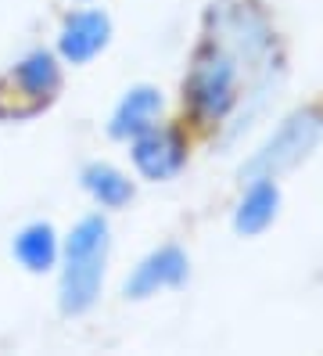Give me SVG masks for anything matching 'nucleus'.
<instances>
[{
  "label": "nucleus",
  "instance_id": "f257e3e1",
  "mask_svg": "<svg viewBox=\"0 0 323 356\" xmlns=\"http://www.w3.org/2000/svg\"><path fill=\"white\" fill-rule=\"evenodd\" d=\"M108 248H112V227L101 213L83 216L69 234L61 238L58 259V306L65 317H83L101 299Z\"/></svg>",
  "mask_w": 323,
  "mask_h": 356
},
{
  "label": "nucleus",
  "instance_id": "f03ea898",
  "mask_svg": "<svg viewBox=\"0 0 323 356\" xmlns=\"http://www.w3.org/2000/svg\"><path fill=\"white\" fill-rule=\"evenodd\" d=\"M241 58L220 36H205L183 76V104L198 127H220L241 101Z\"/></svg>",
  "mask_w": 323,
  "mask_h": 356
},
{
  "label": "nucleus",
  "instance_id": "7ed1b4c3",
  "mask_svg": "<svg viewBox=\"0 0 323 356\" xmlns=\"http://www.w3.org/2000/svg\"><path fill=\"white\" fill-rule=\"evenodd\" d=\"M323 140V108L309 104V108L291 112L280 127L270 134V140L258 148L245 165H241V180H255V177H280L301 165L316 144Z\"/></svg>",
  "mask_w": 323,
  "mask_h": 356
},
{
  "label": "nucleus",
  "instance_id": "20e7f679",
  "mask_svg": "<svg viewBox=\"0 0 323 356\" xmlns=\"http://www.w3.org/2000/svg\"><path fill=\"white\" fill-rule=\"evenodd\" d=\"M61 90V58L54 51H29L26 58L15 61V69L0 79V97H11V104L0 119H22L40 112L47 101H54V94Z\"/></svg>",
  "mask_w": 323,
  "mask_h": 356
},
{
  "label": "nucleus",
  "instance_id": "39448f33",
  "mask_svg": "<svg viewBox=\"0 0 323 356\" xmlns=\"http://www.w3.org/2000/svg\"><path fill=\"white\" fill-rule=\"evenodd\" d=\"M129 159H133L137 173L144 180H155V184L172 180L187 165V137L176 127L155 122L151 130H144L129 140Z\"/></svg>",
  "mask_w": 323,
  "mask_h": 356
},
{
  "label": "nucleus",
  "instance_id": "423d86ee",
  "mask_svg": "<svg viewBox=\"0 0 323 356\" xmlns=\"http://www.w3.org/2000/svg\"><path fill=\"white\" fill-rule=\"evenodd\" d=\"M112 44V18L104 8L69 11L58 29V58L65 65H90Z\"/></svg>",
  "mask_w": 323,
  "mask_h": 356
},
{
  "label": "nucleus",
  "instance_id": "0eeeda50",
  "mask_svg": "<svg viewBox=\"0 0 323 356\" xmlns=\"http://www.w3.org/2000/svg\"><path fill=\"white\" fill-rule=\"evenodd\" d=\"M190 274V259L180 245H162V248H151V252L129 270V277L122 281V296L126 299H151L158 291L169 288H180Z\"/></svg>",
  "mask_w": 323,
  "mask_h": 356
},
{
  "label": "nucleus",
  "instance_id": "6e6552de",
  "mask_svg": "<svg viewBox=\"0 0 323 356\" xmlns=\"http://www.w3.org/2000/svg\"><path fill=\"white\" fill-rule=\"evenodd\" d=\"M162 119V90L151 87V83H137V87H129L119 104L112 108V119H108V134L115 140H133L137 134L151 130L155 122Z\"/></svg>",
  "mask_w": 323,
  "mask_h": 356
},
{
  "label": "nucleus",
  "instance_id": "1a4fd4ad",
  "mask_svg": "<svg viewBox=\"0 0 323 356\" xmlns=\"http://www.w3.org/2000/svg\"><path fill=\"white\" fill-rule=\"evenodd\" d=\"M280 213V187H276V177H255L248 180L241 202L233 209V230L241 238H255L263 230L273 227Z\"/></svg>",
  "mask_w": 323,
  "mask_h": 356
},
{
  "label": "nucleus",
  "instance_id": "9d476101",
  "mask_svg": "<svg viewBox=\"0 0 323 356\" xmlns=\"http://www.w3.org/2000/svg\"><path fill=\"white\" fill-rule=\"evenodd\" d=\"M11 256L26 274H47V270H54L61 259V238H58L54 223H47V220L26 223L11 241Z\"/></svg>",
  "mask_w": 323,
  "mask_h": 356
},
{
  "label": "nucleus",
  "instance_id": "9b49d317",
  "mask_svg": "<svg viewBox=\"0 0 323 356\" xmlns=\"http://www.w3.org/2000/svg\"><path fill=\"white\" fill-rule=\"evenodd\" d=\"M79 184H83V191L90 195L101 209H126L129 202H133V180H129L122 170H115L112 162L83 165Z\"/></svg>",
  "mask_w": 323,
  "mask_h": 356
}]
</instances>
